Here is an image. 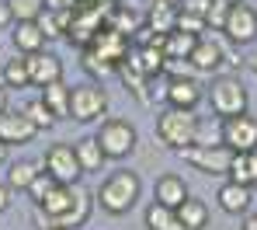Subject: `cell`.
Returning <instances> with one entry per match:
<instances>
[{"instance_id":"cell-14","label":"cell","mask_w":257,"mask_h":230,"mask_svg":"<svg viewBox=\"0 0 257 230\" xmlns=\"http://www.w3.org/2000/svg\"><path fill=\"white\" fill-rule=\"evenodd\" d=\"M188 59H191V66H195L198 73H212V70L222 66V59H226V56H222V46H219L215 39H198V46L191 49V56H188Z\"/></svg>"},{"instance_id":"cell-9","label":"cell","mask_w":257,"mask_h":230,"mask_svg":"<svg viewBox=\"0 0 257 230\" xmlns=\"http://www.w3.org/2000/svg\"><path fill=\"white\" fill-rule=\"evenodd\" d=\"M222 32H226L229 42H236V46H250V42L257 39V11H254V7H247L243 0L233 4V7L226 11V25H222Z\"/></svg>"},{"instance_id":"cell-27","label":"cell","mask_w":257,"mask_h":230,"mask_svg":"<svg viewBox=\"0 0 257 230\" xmlns=\"http://www.w3.org/2000/svg\"><path fill=\"white\" fill-rule=\"evenodd\" d=\"M4 84H7V88H18V91H21V88H32L28 63H25V59H18V56H14V59H7V63H4Z\"/></svg>"},{"instance_id":"cell-4","label":"cell","mask_w":257,"mask_h":230,"mask_svg":"<svg viewBox=\"0 0 257 230\" xmlns=\"http://www.w3.org/2000/svg\"><path fill=\"white\" fill-rule=\"evenodd\" d=\"M136 139H139L136 136V126L125 122V119H108L97 129V143H101L108 161H125L128 154L136 150Z\"/></svg>"},{"instance_id":"cell-20","label":"cell","mask_w":257,"mask_h":230,"mask_svg":"<svg viewBox=\"0 0 257 230\" xmlns=\"http://www.w3.org/2000/svg\"><path fill=\"white\" fill-rule=\"evenodd\" d=\"M11 39H14V46L21 49L25 56L28 52H39L45 46V32L39 28V21H18V28L11 32Z\"/></svg>"},{"instance_id":"cell-38","label":"cell","mask_w":257,"mask_h":230,"mask_svg":"<svg viewBox=\"0 0 257 230\" xmlns=\"http://www.w3.org/2000/svg\"><path fill=\"white\" fill-rule=\"evenodd\" d=\"M0 164H7V143L0 139Z\"/></svg>"},{"instance_id":"cell-3","label":"cell","mask_w":257,"mask_h":230,"mask_svg":"<svg viewBox=\"0 0 257 230\" xmlns=\"http://www.w3.org/2000/svg\"><path fill=\"white\" fill-rule=\"evenodd\" d=\"M233 154H236V150H229L222 139H219V143H191V146H184V150H181V157H184V161H188L195 171L212 175V178L229 175Z\"/></svg>"},{"instance_id":"cell-32","label":"cell","mask_w":257,"mask_h":230,"mask_svg":"<svg viewBox=\"0 0 257 230\" xmlns=\"http://www.w3.org/2000/svg\"><path fill=\"white\" fill-rule=\"evenodd\" d=\"M226 4H219V0H212V7H209V14H205V25L209 28H215V32H222V25H226Z\"/></svg>"},{"instance_id":"cell-31","label":"cell","mask_w":257,"mask_h":230,"mask_svg":"<svg viewBox=\"0 0 257 230\" xmlns=\"http://www.w3.org/2000/svg\"><path fill=\"white\" fill-rule=\"evenodd\" d=\"M52 185H56V178H52V175H45V171H39V175H35V182L28 185V195H32V202H42V195L49 192V188H52Z\"/></svg>"},{"instance_id":"cell-29","label":"cell","mask_w":257,"mask_h":230,"mask_svg":"<svg viewBox=\"0 0 257 230\" xmlns=\"http://www.w3.org/2000/svg\"><path fill=\"white\" fill-rule=\"evenodd\" d=\"M25 115H28V119H32L35 126H39V133L56 126V115L49 112V105H45L42 98H39V101H32V105H25Z\"/></svg>"},{"instance_id":"cell-36","label":"cell","mask_w":257,"mask_h":230,"mask_svg":"<svg viewBox=\"0 0 257 230\" xmlns=\"http://www.w3.org/2000/svg\"><path fill=\"white\" fill-rule=\"evenodd\" d=\"M0 112H7V84H0Z\"/></svg>"},{"instance_id":"cell-43","label":"cell","mask_w":257,"mask_h":230,"mask_svg":"<svg viewBox=\"0 0 257 230\" xmlns=\"http://www.w3.org/2000/svg\"><path fill=\"white\" fill-rule=\"evenodd\" d=\"M153 4H157V0H153ZM171 4H177V0H171Z\"/></svg>"},{"instance_id":"cell-28","label":"cell","mask_w":257,"mask_h":230,"mask_svg":"<svg viewBox=\"0 0 257 230\" xmlns=\"http://www.w3.org/2000/svg\"><path fill=\"white\" fill-rule=\"evenodd\" d=\"M7 4H11L14 21H35L45 11V0H7Z\"/></svg>"},{"instance_id":"cell-10","label":"cell","mask_w":257,"mask_h":230,"mask_svg":"<svg viewBox=\"0 0 257 230\" xmlns=\"http://www.w3.org/2000/svg\"><path fill=\"white\" fill-rule=\"evenodd\" d=\"M25 63H28V77H32V88H45V84H56V81H63V63H59V56L56 52H28L25 56Z\"/></svg>"},{"instance_id":"cell-18","label":"cell","mask_w":257,"mask_h":230,"mask_svg":"<svg viewBox=\"0 0 257 230\" xmlns=\"http://www.w3.org/2000/svg\"><path fill=\"white\" fill-rule=\"evenodd\" d=\"M198 39H202V35H195V32L174 28V32L164 35V56H167V59H188L191 49L198 46Z\"/></svg>"},{"instance_id":"cell-23","label":"cell","mask_w":257,"mask_h":230,"mask_svg":"<svg viewBox=\"0 0 257 230\" xmlns=\"http://www.w3.org/2000/svg\"><path fill=\"white\" fill-rule=\"evenodd\" d=\"M70 91H73V88H66L63 81L42 88V101L49 105V112H52L56 119H70Z\"/></svg>"},{"instance_id":"cell-17","label":"cell","mask_w":257,"mask_h":230,"mask_svg":"<svg viewBox=\"0 0 257 230\" xmlns=\"http://www.w3.org/2000/svg\"><path fill=\"white\" fill-rule=\"evenodd\" d=\"M73 150H77V161H80V168H84V175H94V171H101L104 168V150H101V143L97 136H84L73 143Z\"/></svg>"},{"instance_id":"cell-37","label":"cell","mask_w":257,"mask_h":230,"mask_svg":"<svg viewBox=\"0 0 257 230\" xmlns=\"http://www.w3.org/2000/svg\"><path fill=\"white\" fill-rule=\"evenodd\" d=\"M243 230H257V213H254V216H247V220H243Z\"/></svg>"},{"instance_id":"cell-8","label":"cell","mask_w":257,"mask_h":230,"mask_svg":"<svg viewBox=\"0 0 257 230\" xmlns=\"http://www.w3.org/2000/svg\"><path fill=\"white\" fill-rule=\"evenodd\" d=\"M219 139H222L229 150H236V154H243V150H257V119H254V115H247V112L222 119V133H219Z\"/></svg>"},{"instance_id":"cell-26","label":"cell","mask_w":257,"mask_h":230,"mask_svg":"<svg viewBox=\"0 0 257 230\" xmlns=\"http://www.w3.org/2000/svg\"><path fill=\"white\" fill-rule=\"evenodd\" d=\"M108 28H115V32H122L125 39H132V35L143 28V21H139V14H136V11L115 7V11H111V18H108Z\"/></svg>"},{"instance_id":"cell-15","label":"cell","mask_w":257,"mask_h":230,"mask_svg":"<svg viewBox=\"0 0 257 230\" xmlns=\"http://www.w3.org/2000/svg\"><path fill=\"white\" fill-rule=\"evenodd\" d=\"M188 195H191V192H188L184 178H177V175H164V178H157V188H153V199H157V202H164V206L177 209Z\"/></svg>"},{"instance_id":"cell-25","label":"cell","mask_w":257,"mask_h":230,"mask_svg":"<svg viewBox=\"0 0 257 230\" xmlns=\"http://www.w3.org/2000/svg\"><path fill=\"white\" fill-rule=\"evenodd\" d=\"M35 175H39V164H32V161H18V164H11V171H7V185H11V192L18 188V192H28V185L35 182Z\"/></svg>"},{"instance_id":"cell-24","label":"cell","mask_w":257,"mask_h":230,"mask_svg":"<svg viewBox=\"0 0 257 230\" xmlns=\"http://www.w3.org/2000/svg\"><path fill=\"white\" fill-rule=\"evenodd\" d=\"M177 216H181L184 230H202L209 223V206H205L202 199H191V195H188V199L177 206Z\"/></svg>"},{"instance_id":"cell-7","label":"cell","mask_w":257,"mask_h":230,"mask_svg":"<svg viewBox=\"0 0 257 230\" xmlns=\"http://www.w3.org/2000/svg\"><path fill=\"white\" fill-rule=\"evenodd\" d=\"M42 168H45V175H52L56 182H63V185H73L84 175V168L77 161V150L70 143H52L42 157Z\"/></svg>"},{"instance_id":"cell-30","label":"cell","mask_w":257,"mask_h":230,"mask_svg":"<svg viewBox=\"0 0 257 230\" xmlns=\"http://www.w3.org/2000/svg\"><path fill=\"white\" fill-rule=\"evenodd\" d=\"M177 28L202 35V32H205L209 25H205V18H202V14H191V11H181V7H177Z\"/></svg>"},{"instance_id":"cell-33","label":"cell","mask_w":257,"mask_h":230,"mask_svg":"<svg viewBox=\"0 0 257 230\" xmlns=\"http://www.w3.org/2000/svg\"><path fill=\"white\" fill-rule=\"evenodd\" d=\"M177 7H181V11H191V14H202V18H205V14H209V7H212V0H181Z\"/></svg>"},{"instance_id":"cell-40","label":"cell","mask_w":257,"mask_h":230,"mask_svg":"<svg viewBox=\"0 0 257 230\" xmlns=\"http://www.w3.org/2000/svg\"><path fill=\"white\" fill-rule=\"evenodd\" d=\"M250 70H254V73H257V56H254V59H250Z\"/></svg>"},{"instance_id":"cell-41","label":"cell","mask_w":257,"mask_h":230,"mask_svg":"<svg viewBox=\"0 0 257 230\" xmlns=\"http://www.w3.org/2000/svg\"><path fill=\"white\" fill-rule=\"evenodd\" d=\"M42 230H70V227H42Z\"/></svg>"},{"instance_id":"cell-22","label":"cell","mask_w":257,"mask_h":230,"mask_svg":"<svg viewBox=\"0 0 257 230\" xmlns=\"http://www.w3.org/2000/svg\"><path fill=\"white\" fill-rule=\"evenodd\" d=\"M233 182H243L254 188L257 185V150H243V154H233V164H229V175Z\"/></svg>"},{"instance_id":"cell-1","label":"cell","mask_w":257,"mask_h":230,"mask_svg":"<svg viewBox=\"0 0 257 230\" xmlns=\"http://www.w3.org/2000/svg\"><path fill=\"white\" fill-rule=\"evenodd\" d=\"M157 136H160V143L167 150H177L181 154L184 146L198 143V136H202V119L195 115V108H174V105H167L160 112V119H157Z\"/></svg>"},{"instance_id":"cell-21","label":"cell","mask_w":257,"mask_h":230,"mask_svg":"<svg viewBox=\"0 0 257 230\" xmlns=\"http://www.w3.org/2000/svg\"><path fill=\"white\" fill-rule=\"evenodd\" d=\"M146 227L150 230H184V223H181L177 209H171V206H164V202L153 199L146 206Z\"/></svg>"},{"instance_id":"cell-2","label":"cell","mask_w":257,"mask_h":230,"mask_svg":"<svg viewBox=\"0 0 257 230\" xmlns=\"http://www.w3.org/2000/svg\"><path fill=\"white\" fill-rule=\"evenodd\" d=\"M139 192H143V182H139L136 171H115L111 178L101 182V188H97L94 199L101 202L104 213H111V216H125L128 209L139 202Z\"/></svg>"},{"instance_id":"cell-19","label":"cell","mask_w":257,"mask_h":230,"mask_svg":"<svg viewBox=\"0 0 257 230\" xmlns=\"http://www.w3.org/2000/svg\"><path fill=\"white\" fill-rule=\"evenodd\" d=\"M70 18H73V11H66V7H45L35 21L45 32V39H63L66 28H70Z\"/></svg>"},{"instance_id":"cell-35","label":"cell","mask_w":257,"mask_h":230,"mask_svg":"<svg viewBox=\"0 0 257 230\" xmlns=\"http://www.w3.org/2000/svg\"><path fill=\"white\" fill-rule=\"evenodd\" d=\"M11 206V185H0V213Z\"/></svg>"},{"instance_id":"cell-11","label":"cell","mask_w":257,"mask_h":230,"mask_svg":"<svg viewBox=\"0 0 257 230\" xmlns=\"http://www.w3.org/2000/svg\"><path fill=\"white\" fill-rule=\"evenodd\" d=\"M164 98H167V105H174V108H198V101L205 98V91H202V84L191 73H174L171 81H167Z\"/></svg>"},{"instance_id":"cell-39","label":"cell","mask_w":257,"mask_h":230,"mask_svg":"<svg viewBox=\"0 0 257 230\" xmlns=\"http://www.w3.org/2000/svg\"><path fill=\"white\" fill-rule=\"evenodd\" d=\"M219 4H226V7H233V4H240V0H219Z\"/></svg>"},{"instance_id":"cell-16","label":"cell","mask_w":257,"mask_h":230,"mask_svg":"<svg viewBox=\"0 0 257 230\" xmlns=\"http://www.w3.org/2000/svg\"><path fill=\"white\" fill-rule=\"evenodd\" d=\"M146 28L157 32V35L174 32V28H177V4H171V0H157V4L150 7V14H146Z\"/></svg>"},{"instance_id":"cell-5","label":"cell","mask_w":257,"mask_h":230,"mask_svg":"<svg viewBox=\"0 0 257 230\" xmlns=\"http://www.w3.org/2000/svg\"><path fill=\"white\" fill-rule=\"evenodd\" d=\"M247 88L236 81V77H219L212 81V88H209V105H212V112L219 119H229V115H240V112H247Z\"/></svg>"},{"instance_id":"cell-42","label":"cell","mask_w":257,"mask_h":230,"mask_svg":"<svg viewBox=\"0 0 257 230\" xmlns=\"http://www.w3.org/2000/svg\"><path fill=\"white\" fill-rule=\"evenodd\" d=\"M94 4H115V0H94Z\"/></svg>"},{"instance_id":"cell-12","label":"cell","mask_w":257,"mask_h":230,"mask_svg":"<svg viewBox=\"0 0 257 230\" xmlns=\"http://www.w3.org/2000/svg\"><path fill=\"white\" fill-rule=\"evenodd\" d=\"M39 136V126L25 115V108L21 112H0V139L11 146V143H32V139Z\"/></svg>"},{"instance_id":"cell-34","label":"cell","mask_w":257,"mask_h":230,"mask_svg":"<svg viewBox=\"0 0 257 230\" xmlns=\"http://www.w3.org/2000/svg\"><path fill=\"white\" fill-rule=\"evenodd\" d=\"M11 21H14V14H11V4H7V0H0V28H7Z\"/></svg>"},{"instance_id":"cell-13","label":"cell","mask_w":257,"mask_h":230,"mask_svg":"<svg viewBox=\"0 0 257 230\" xmlns=\"http://www.w3.org/2000/svg\"><path fill=\"white\" fill-rule=\"evenodd\" d=\"M219 206H222V213H233V216H240V213H247L250 209V202H254V188L250 185H243V182H229L219 188Z\"/></svg>"},{"instance_id":"cell-6","label":"cell","mask_w":257,"mask_h":230,"mask_svg":"<svg viewBox=\"0 0 257 230\" xmlns=\"http://www.w3.org/2000/svg\"><path fill=\"white\" fill-rule=\"evenodd\" d=\"M108 112V91L101 88V84H77L73 91H70V119H77V122H94V119H101Z\"/></svg>"}]
</instances>
